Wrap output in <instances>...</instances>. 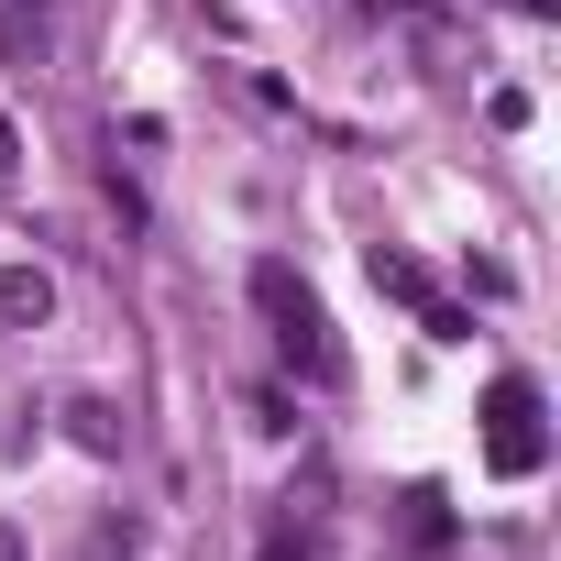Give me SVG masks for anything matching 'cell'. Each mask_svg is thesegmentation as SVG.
I'll use <instances>...</instances> for the list:
<instances>
[{"instance_id":"cell-1","label":"cell","mask_w":561,"mask_h":561,"mask_svg":"<svg viewBox=\"0 0 561 561\" xmlns=\"http://www.w3.org/2000/svg\"><path fill=\"white\" fill-rule=\"evenodd\" d=\"M253 309L275 320V353H287L309 386H331V375H342V353H331V320H320V298L298 287L287 264H253Z\"/></svg>"},{"instance_id":"cell-2","label":"cell","mask_w":561,"mask_h":561,"mask_svg":"<svg viewBox=\"0 0 561 561\" xmlns=\"http://www.w3.org/2000/svg\"><path fill=\"white\" fill-rule=\"evenodd\" d=\"M539 451H550V440H539V397L506 375L495 408H484V462H495V473H539Z\"/></svg>"},{"instance_id":"cell-3","label":"cell","mask_w":561,"mask_h":561,"mask_svg":"<svg viewBox=\"0 0 561 561\" xmlns=\"http://www.w3.org/2000/svg\"><path fill=\"white\" fill-rule=\"evenodd\" d=\"M45 320H56V287L34 264H0V331H45Z\"/></svg>"},{"instance_id":"cell-4","label":"cell","mask_w":561,"mask_h":561,"mask_svg":"<svg viewBox=\"0 0 561 561\" xmlns=\"http://www.w3.org/2000/svg\"><path fill=\"white\" fill-rule=\"evenodd\" d=\"M375 287H386V298H430V275H419L408 253H375Z\"/></svg>"},{"instance_id":"cell-5","label":"cell","mask_w":561,"mask_h":561,"mask_svg":"<svg viewBox=\"0 0 561 561\" xmlns=\"http://www.w3.org/2000/svg\"><path fill=\"white\" fill-rule=\"evenodd\" d=\"M0 561H34V550H23V528H12V517H0Z\"/></svg>"},{"instance_id":"cell-6","label":"cell","mask_w":561,"mask_h":561,"mask_svg":"<svg viewBox=\"0 0 561 561\" xmlns=\"http://www.w3.org/2000/svg\"><path fill=\"white\" fill-rule=\"evenodd\" d=\"M0 165H12V122H0Z\"/></svg>"}]
</instances>
